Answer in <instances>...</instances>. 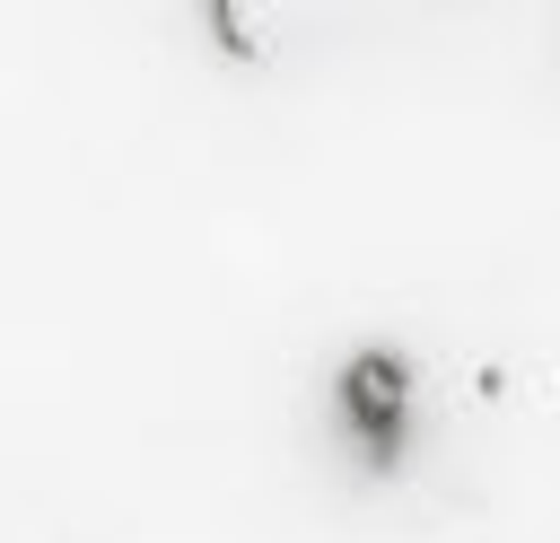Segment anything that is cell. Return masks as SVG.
<instances>
[{
  "label": "cell",
  "mask_w": 560,
  "mask_h": 543,
  "mask_svg": "<svg viewBox=\"0 0 560 543\" xmlns=\"http://www.w3.org/2000/svg\"><path fill=\"white\" fill-rule=\"evenodd\" d=\"M210 9V44L228 61H280L298 44H324V35H359V26H394V18H429L446 0H201Z\"/></svg>",
  "instance_id": "6da1fadb"
}]
</instances>
